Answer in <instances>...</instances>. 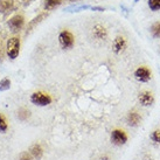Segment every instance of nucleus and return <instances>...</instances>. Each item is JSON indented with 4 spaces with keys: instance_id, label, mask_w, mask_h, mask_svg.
Masks as SVG:
<instances>
[{
    "instance_id": "4",
    "label": "nucleus",
    "mask_w": 160,
    "mask_h": 160,
    "mask_svg": "<svg viewBox=\"0 0 160 160\" xmlns=\"http://www.w3.org/2000/svg\"><path fill=\"white\" fill-rule=\"evenodd\" d=\"M111 142L116 146H123L129 140V134L126 133V131L122 129H115L112 130L111 136H110Z\"/></svg>"
},
{
    "instance_id": "11",
    "label": "nucleus",
    "mask_w": 160,
    "mask_h": 160,
    "mask_svg": "<svg viewBox=\"0 0 160 160\" xmlns=\"http://www.w3.org/2000/svg\"><path fill=\"white\" fill-rule=\"evenodd\" d=\"M29 154H31L34 159L40 160V159H42V157H43V148H42V146H41L40 144H34V145L31 147V150H29Z\"/></svg>"
},
{
    "instance_id": "20",
    "label": "nucleus",
    "mask_w": 160,
    "mask_h": 160,
    "mask_svg": "<svg viewBox=\"0 0 160 160\" xmlns=\"http://www.w3.org/2000/svg\"><path fill=\"white\" fill-rule=\"evenodd\" d=\"M46 15H47V13H42V14H40L39 17H36V18L33 19V21H31V22H29V29H32L33 27L35 26L36 23H39V22H40L41 20H42V19L45 18Z\"/></svg>"
},
{
    "instance_id": "5",
    "label": "nucleus",
    "mask_w": 160,
    "mask_h": 160,
    "mask_svg": "<svg viewBox=\"0 0 160 160\" xmlns=\"http://www.w3.org/2000/svg\"><path fill=\"white\" fill-rule=\"evenodd\" d=\"M134 77L136 80L142 82V83H146L151 80L152 77V71L148 67H145V66H142L136 69L134 71Z\"/></svg>"
},
{
    "instance_id": "6",
    "label": "nucleus",
    "mask_w": 160,
    "mask_h": 160,
    "mask_svg": "<svg viewBox=\"0 0 160 160\" xmlns=\"http://www.w3.org/2000/svg\"><path fill=\"white\" fill-rule=\"evenodd\" d=\"M128 47V41L124 36H116V39L113 40L112 43V49L115 54H122L125 52V49Z\"/></svg>"
},
{
    "instance_id": "21",
    "label": "nucleus",
    "mask_w": 160,
    "mask_h": 160,
    "mask_svg": "<svg viewBox=\"0 0 160 160\" xmlns=\"http://www.w3.org/2000/svg\"><path fill=\"white\" fill-rule=\"evenodd\" d=\"M19 160H33V157L29 154V153H22L21 156H20V158H19Z\"/></svg>"
},
{
    "instance_id": "13",
    "label": "nucleus",
    "mask_w": 160,
    "mask_h": 160,
    "mask_svg": "<svg viewBox=\"0 0 160 160\" xmlns=\"http://www.w3.org/2000/svg\"><path fill=\"white\" fill-rule=\"evenodd\" d=\"M14 6V0H0V9L1 11H8Z\"/></svg>"
},
{
    "instance_id": "1",
    "label": "nucleus",
    "mask_w": 160,
    "mask_h": 160,
    "mask_svg": "<svg viewBox=\"0 0 160 160\" xmlns=\"http://www.w3.org/2000/svg\"><path fill=\"white\" fill-rule=\"evenodd\" d=\"M31 102L33 103L34 105H38V107H47L49 104H52L53 98H52V96L47 92L36 91V92L32 93Z\"/></svg>"
},
{
    "instance_id": "17",
    "label": "nucleus",
    "mask_w": 160,
    "mask_h": 160,
    "mask_svg": "<svg viewBox=\"0 0 160 160\" xmlns=\"http://www.w3.org/2000/svg\"><path fill=\"white\" fill-rule=\"evenodd\" d=\"M151 34L153 38H160V22L153 23L151 27Z\"/></svg>"
},
{
    "instance_id": "9",
    "label": "nucleus",
    "mask_w": 160,
    "mask_h": 160,
    "mask_svg": "<svg viewBox=\"0 0 160 160\" xmlns=\"http://www.w3.org/2000/svg\"><path fill=\"white\" fill-rule=\"evenodd\" d=\"M142 116L138 111H130L126 116V123L131 128H137L142 123Z\"/></svg>"
},
{
    "instance_id": "23",
    "label": "nucleus",
    "mask_w": 160,
    "mask_h": 160,
    "mask_svg": "<svg viewBox=\"0 0 160 160\" xmlns=\"http://www.w3.org/2000/svg\"><path fill=\"white\" fill-rule=\"evenodd\" d=\"M69 1H72V2H74V1H77V0H69Z\"/></svg>"
},
{
    "instance_id": "14",
    "label": "nucleus",
    "mask_w": 160,
    "mask_h": 160,
    "mask_svg": "<svg viewBox=\"0 0 160 160\" xmlns=\"http://www.w3.org/2000/svg\"><path fill=\"white\" fill-rule=\"evenodd\" d=\"M150 139L154 145H160V129H156L150 134Z\"/></svg>"
},
{
    "instance_id": "3",
    "label": "nucleus",
    "mask_w": 160,
    "mask_h": 160,
    "mask_svg": "<svg viewBox=\"0 0 160 160\" xmlns=\"http://www.w3.org/2000/svg\"><path fill=\"white\" fill-rule=\"evenodd\" d=\"M58 43L63 49H70L75 45V36L70 31L64 29L58 34Z\"/></svg>"
},
{
    "instance_id": "15",
    "label": "nucleus",
    "mask_w": 160,
    "mask_h": 160,
    "mask_svg": "<svg viewBox=\"0 0 160 160\" xmlns=\"http://www.w3.org/2000/svg\"><path fill=\"white\" fill-rule=\"evenodd\" d=\"M29 116H31V112H29V110H27V109H25V108H21V109H19L18 118L20 120L25 122V120H27L28 118H29Z\"/></svg>"
},
{
    "instance_id": "16",
    "label": "nucleus",
    "mask_w": 160,
    "mask_h": 160,
    "mask_svg": "<svg viewBox=\"0 0 160 160\" xmlns=\"http://www.w3.org/2000/svg\"><path fill=\"white\" fill-rule=\"evenodd\" d=\"M7 130H8V124H7L6 117L2 113H0V132L5 133Z\"/></svg>"
},
{
    "instance_id": "12",
    "label": "nucleus",
    "mask_w": 160,
    "mask_h": 160,
    "mask_svg": "<svg viewBox=\"0 0 160 160\" xmlns=\"http://www.w3.org/2000/svg\"><path fill=\"white\" fill-rule=\"evenodd\" d=\"M62 2V0H45V8L46 11H49V9H53L55 7L60 6Z\"/></svg>"
},
{
    "instance_id": "18",
    "label": "nucleus",
    "mask_w": 160,
    "mask_h": 160,
    "mask_svg": "<svg viewBox=\"0 0 160 160\" xmlns=\"http://www.w3.org/2000/svg\"><path fill=\"white\" fill-rule=\"evenodd\" d=\"M148 7L151 11L156 12L160 9V0H148Z\"/></svg>"
},
{
    "instance_id": "8",
    "label": "nucleus",
    "mask_w": 160,
    "mask_h": 160,
    "mask_svg": "<svg viewBox=\"0 0 160 160\" xmlns=\"http://www.w3.org/2000/svg\"><path fill=\"white\" fill-rule=\"evenodd\" d=\"M138 101L142 104V107H151L152 104L154 103V96L151 91L144 90L138 95Z\"/></svg>"
},
{
    "instance_id": "7",
    "label": "nucleus",
    "mask_w": 160,
    "mask_h": 160,
    "mask_svg": "<svg viewBox=\"0 0 160 160\" xmlns=\"http://www.w3.org/2000/svg\"><path fill=\"white\" fill-rule=\"evenodd\" d=\"M23 25H25V18L20 14L12 17L8 21V26L12 32H19L23 27Z\"/></svg>"
},
{
    "instance_id": "22",
    "label": "nucleus",
    "mask_w": 160,
    "mask_h": 160,
    "mask_svg": "<svg viewBox=\"0 0 160 160\" xmlns=\"http://www.w3.org/2000/svg\"><path fill=\"white\" fill-rule=\"evenodd\" d=\"M93 11H104V8H102V7H92Z\"/></svg>"
},
{
    "instance_id": "2",
    "label": "nucleus",
    "mask_w": 160,
    "mask_h": 160,
    "mask_svg": "<svg viewBox=\"0 0 160 160\" xmlns=\"http://www.w3.org/2000/svg\"><path fill=\"white\" fill-rule=\"evenodd\" d=\"M20 46H21V42H20V39L17 38V36H13L8 41H7V55L11 60H15V58L19 56V53H20Z\"/></svg>"
},
{
    "instance_id": "10",
    "label": "nucleus",
    "mask_w": 160,
    "mask_h": 160,
    "mask_svg": "<svg viewBox=\"0 0 160 160\" xmlns=\"http://www.w3.org/2000/svg\"><path fill=\"white\" fill-rule=\"evenodd\" d=\"M92 35L95 36V39L97 40H105L108 36V31L107 28L103 26V25H95L92 28Z\"/></svg>"
},
{
    "instance_id": "19",
    "label": "nucleus",
    "mask_w": 160,
    "mask_h": 160,
    "mask_svg": "<svg viewBox=\"0 0 160 160\" xmlns=\"http://www.w3.org/2000/svg\"><path fill=\"white\" fill-rule=\"evenodd\" d=\"M11 87V81L8 78H4V80L0 81V91H5V90H8Z\"/></svg>"
}]
</instances>
